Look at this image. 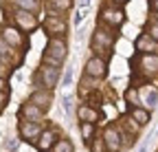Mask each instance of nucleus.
<instances>
[{
  "label": "nucleus",
  "instance_id": "nucleus-33",
  "mask_svg": "<svg viewBox=\"0 0 158 152\" xmlns=\"http://www.w3.org/2000/svg\"><path fill=\"white\" fill-rule=\"evenodd\" d=\"M149 9L152 13H158V0H149Z\"/></svg>",
  "mask_w": 158,
  "mask_h": 152
},
{
  "label": "nucleus",
  "instance_id": "nucleus-2",
  "mask_svg": "<svg viewBox=\"0 0 158 152\" xmlns=\"http://www.w3.org/2000/svg\"><path fill=\"white\" fill-rule=\"evenodd\" d=\"M134 75H141L143 82L158 80V53H136L132 58Z\"/></svg>",
  "mask_w": 158,
  "mask_h": 152
},
{
  "label": "nucleus",
  "instance_id": "nucleus-14",
  "mask_svg": "<svg viewBox=\"0 0 158 152\" xmlns=\"http://www.w3.org/2000/svg\"><path fill=\"white\" fill-rule=\"evenodd\" d=\"M59 139V132L55 130V128H44L42 132H40V137H37V141L33 143L40 152H48L53 145H55V141Z\"/></svg>",
  "mask_w": 158,
  "mask_h": 152
},
{
  "label": "nucleus",
  "instance_id": "nucleus-34",
  "mask_svg": "<svg viewBox=\"0 0 158 152\" xmlns=\"http://www.w3.org/2000/svg\"><path fill=\"white\" fill-rule=\"evenodd\" d=\"M112 2H114V5H118V7H123V5H127V2H130V0H112Z\"/></svg>",
  "mask_w": 158,
  "mask_h": 152
},
{
  "label": "nucleus",
  "instance_id": "nucleus-26",
  "mask_svg": "<svg viewBox=\"0 0 158 152\" xmlns=\"http://www.w3.org/2000/svg\"><path fill=\"white\" fill-rule=\"evenodd\" d=\"M141 102H143V106H145V108L154 110V108L158 106V88H154V90L145 93V97H141Z\"/></svg>",
  "mask_w": 158,
  "mask_h": 152
},
{
  "label": "nucleus",
  "instance_id": "nucleus-21",
  "mask_svg": "<svg viewBox=\"0 0 158 152\" xmlns=\"http://www.w3.org/2000/svg\"><path fill=\"white\" fill-rule=\"evenodd\" d=\"M9 2L18 9H27V11H33V13H37L42 9V0H9Z\"/></svg>",
  "mask_w": 158,
  "mask_h": 152
},
{
  "label": "nucleus",
  "instance_id": "nucleus-17",
  "mask_svg": "<svg viewBox=\"0 0 158 152\" xmlns=\"http://www.w3.org/2000/svg\"><path fill=\"white\" fill-rule=\"evenodd\" d=\"M134 49H136V53H158V42L154 40L149 33L143 31L134 40Z\"/></svg>",
  "mask_w": 158,
  "mask_h": 152
},
{
  "label": "nucleus",
  "instance_id": "nucleus-4",
  "mask_svg": "<svg viewBox=\"0 0 158 152\" xmlns=\"http://www.w3.org/2000/svg\"><path fill=\"white\" fill-rule=\"evenodd\" d=\"M40 29H42L48 37L59 35V37H66L68 35V20L62 13H55V11H46L44 20L40 22Z\"/></svg>",
  "mask_w": 158,
  "mask_h": 152
},
{
  "label": "nucleus",
  "instance_id": "nucleus-32",
  "mask_svg": "<svg viewBox=\"0 0 158 152\" xmlns=\"http://www.w3.org/2000/svg\"><path fill=\"white\" fill-rule=\"evenodd\" d=\"M0 90H9V80L0 77Z\"/></svg>",
  "mask_w": 158,
  "mask_h": 152
},
{
  "label": "nucleus",
  "instance_id": "nucleus-9",
  "mask_svg": "<svg viewBox=\"0 0 158 152\" xmlns=\"http://www.w3.org/2000/svg\"><path fill=\"white\" fill-rule=\"evenodd\" d=\"M108 64H110L108 58H101V55L92 53L84 64V73L92 80H103V77H108Z\"/></svg>",
  "mask_w": 158,
  "mask_h": 152
},
{
  "label": "nucleus",
  "instance_id": "nucleus-13",
  "mask_svg": "<svg viewBox=\"0 0 158 152\" xmlns=\"http://www.w3.org/2000/svg\"><path fill=\"white\" fill-rule=\"evenodd\" d=\"M44 115H46V112L40 106H35L33 102H29V99L18 110V119H27V121H44Z\"/></svg>",
  "mask_w": 158,
  "mask_h": 152
},
{
  "label": "nucleus",
  "instance_id": "nucleus-6",
  "mask_svg": "<svg viewBox=\"0 0 158 152\" xmlns=\"http://www.w3.org/2000/svg\"><path fill=\"white\" fill-rule=\"evenodd\" d=\"M11 22H13L20 31H24V33H33V31L40 27L37 13L27 11V9H18V7H13V11H11Z\"/></svg>",
  "mask_w": 158,
  "mask_h": 152
},
{
  "label": "nucleus",
  "instance_id": "nucleus-1",
  "mask_svg": "<svg viewBox=\"0 0 158 152\" xmlns=\"http://www.w3.org/2000/svg\"><path fill=\"white\" fill-rule=\"evenodd\" d=\"M116 37H118V29H112L103 22H97L92 37H90V49L94 55H101V58H108L112 55V49L116 44Z\"/></svg>",
  "mask_w": 158,
  "mask_h": 152
},
{
  "label": "nucleus",
  "instance_id": "nucleus-31",
  "mask_svg": "<svg viewBox=\"0 0 158 152\" xmlns=\"http://www.w3.org/2000/svg\"><path fill=\"white\" fill-rule=\"evenodd\" d=\"M73 84V68H66L64 77H62V86H70Z\"/></svg>",
  "mask_w": 158,
  "mask_h": 152
},
{
  "label": "nucleus",
  "instance_id": "nucleus-36",
  "mask_svg": "<svg viewBox=\"0 0 158 152\" xmlns=\"http://www.w3.org/2000/svg\"><path fill=\"white\" fill-rule=\"evenodd\" d=\"M15 145H18V143H15V141H7V148H9V150H13V148H15Z\"/></svg>",
  "mask_w": 158,
  "mask_h": 152
},
{
  "label": "nucleus",
  "instance_id": "nucleus-18",
  "mask_svg": "<svg viewBox=\"0 0 158 152\" xmlns=\"http://www.w3.org/2000/svg\"><path fill=\"white\" fill-rule=\"evenodd\" d=\"M130 117L143 128V126H147L152 121V110L145 108V106H130Z\"/></svg>",
  "mask_w": 158,
  "mask_h": 152
},
{
  "label": "nucleus",
  "instance_id": "nucleus-25",
  "mask_svg": "<svg viewBox=\"0 0 158 152\" xmlns=\"http://www.w3.org/2000/svg\"><path fill=\"white\" fill-rule=\"evenodd\" d=\"M86 145H88V150H90V152H108V145H106L103 137H97V135H94Z\"/></svg>",
  "mask_w": 158,
  "mask_h": 152
},
{
  "label": "nucleus",
  "instance_id": "nucleus-10",
  "mask_svg": "<svg viewBox=\"0 0 158 152\" xmlns=\"http://www.w3.org/2000/svg\"><path fill=\"white\" fill-rule=\"evenodd\" d=\"M42 130H44V121H27V119H20V124H18V137L22 139L24 143H35Z\"/></svg>",
  "mask_w": 158,
  "mask_h": 152
},
{
  "label": "nucleus",
  "instance_id": "nucleus-8",
  "mask_svg": "<svg viewBox=\"0 0 158 152\" xmlns=\"http://www.w3.org/2000/svg\"><path fill=\"white\" fill-rule=\"evenodd\" d=\"M42 55H48V58L57 60L59 64H64L66 58H68V42H66V37H59V35L48 37V42H46Z\"/></svg>",
  "mask_w": 158,
  "mask_h": 152
},
{
  "label": "nucleus",
  "instance_id": "nucleus-7",
  "mask_svg": "<svg viewBox=\"0 0 158 152\" xmlns=\"http://www.w3.org/2000/svg\"><path fill=\"white\" fill-rule=\"evenodd\" d=\"M99 22H103L112 29H121L123 22H125V11L123 7H118V5H103L101 9H99Z\"/></svg>",
  "mask_w": 158,
  "mask_h": 152
},
{
  "label": "nucleus",
  "instance_id": "nucleus-23",
  "mask_svg": "<svg viewBox=\"0 0 158 152\" xmlns=\"http://www.w3.org/2000/svg\"><path fill=\"white\" fill-rule=\"evenodd\" d=\"M48 152H75V145H73V141L68 137H59Z\"/></svg>",
  "mask_w": 158,
  "mask_h": 152
},
{
  "label": "nucleus",
  "instance_id": "nucleus-30",
  "mask_svg": "<svg viewBox=\"0 0 158 152\" xmlns=\"http://www.w3.org/2000/svg\"><path fill=\"white\" fill-rule=\"evenodd\" d=\"M7 102H9V90H0V112L7 108Z\"/></svg>",
  "mask_w": 158,
  "mask_h": 152
},
{
  "label": "nucleus",
  "instance_id": "nucleus-37",
  "mask_svg": "<svg viewBox=\"0 0 158 152\" xmlns=\"http://www.w3.org/2000/svg\"><path fill=\"white\" fill-rule=\"evenodd\" d=\"M138 152H147V145H141V148H138Z\"/></svg>",
  "mask_w": 158,
  "mask_h": 152
},
{
  "label": "nucleus",
  "instance_id": "nucleus-15",
  "mask_svg": "<svg viewBox=\"0 0 158 152\" xmlns=\"http://www.w3.org/2000/svg\"><path fill=\"white\" fill-rule=\"evenodd\" d=\"M103 117V112L99 110L97 106L92 104H79L77 106V119L79 121H92V124H99Z\"/></svg>",
  "mask_w": 158,
  "mask_h": 152
},
{
  "label": "nucleus",
  "instance_id": "nucleus-5",
  "mask_svg": "<svg viewBox=\"0 0 158 152\" xmlns=\"http://www.w3.org/2000/svg\"><path fill=\"white\" fill-rule=\"evenodd\" d=\"M0 35H2V40L9 44V46H13L15 51H20V53H24L27 49H29V33H24V31H20L13 22L11 24H2L0 27Z\"/></svg>",
  "mask_w": 158,
  "mask_h": 152
},
{
  "label": "nucleus",
  "instance_id": "nucleus-28",
  "mask_svg": "<svg viewBox=\"0 0 158 152\" xmlns=\"http://www.w3.org/2000/svg\"><path fill=\"white\" fill-rule=\"evenodd\" d=\"M13 66H9V64H5V62H0V77H5V80H9L11 75H13Z\"/></svg>",
  "mask_w": 158,
  "mask_h": 152
},
{
  "label": "nucleus",
  "instance_id": "nucleus-29",
  "mask_svg": "<svg viewBox=\"0 0 158 152\" xmlns=\"http://www.w3.org/2000/svg\"><path fill=\"white\" fill-rule=\"evenodd\" d=\"M62 106H64V112H66V115H70V110H73V97H70V95H64Z\"/></svg>",
  "mask_w": 158,
  "mask_h": 152
},
{
  "label": "nucleus",
  "instance_id": "nucleus-3",
  "mask_svg": "<svg viewBox=\"0 0 158 152\" xmlns=\"http://www.w3.org/2000/svg\"><path fill=\"white\" fill-rule=\"evenodd\" d=\"M62 82V66H51V64H40V68L33 73V84L35 88H48L55 90Z\"/></svg>",
  "mask_w": 158,
  "mask_h": 152
},
{
  "label": "nucleus",
  "instance_id": "nucleus-20",
  "mask_svg": "<svg viewBox=\"0 0 158 152\" xmlns=\"http://www.w3.org/2000/svg\"><path fill=\"white\" fill-rule=\"evenodd\" d=\"M123 99H125V104H130V106H143V102H141V93H138V86H134V84L125 88Z\"/></svg>",
  "mask_w": 158,
  "mask_h": 152
},
{
  "label": "nucleus",
  "instance_id": "nucleus-22",
  "mask_svg": "<svg viewBox=\"0 0 158 152\" xmlns=\"http://www.w3.org/2000/svg\"><path fill=\"white\" fill-rule=\"evenodd\" d=\"M79 132H81V139L88 143L94 137V132H97V124H92V121H79Z\"/></svg>",
  "mask_w": 158,
  "mask_h": 152
},
{
  "label": "nucleus",
  "instance_id": "nucleus-24",
  "mask_svg": "<svg viewBox=\"0 0 158 152\" xmlns=\"http://www.w3.org/2000/svg\"><path fill=\"white\" fill-rule=\"evenodd\" d=\"M145 33H149L154 40L158 42V13H152L149 15V20H147V24H145V29H143Z\"/></svg>",
  "mask_w": 158,
  "mask_h": 152
},
{
  "label": "nucleus",
  "instance_id": "nucleus-12",
  "mask_svg": "<svg viewBox=\"0 0 158 152\" xmlns=\"http://www.w3.org/2000/svg\"><path fill=\"white\" fill-rule=\"evenodd\" d=\"M22 58H24V53H20V51H15L13 46H9L5 40H2V35H0V62H5V64H9V66H20L22 64Z\"/></svg>",
  "mask_w": 158,
  "mask_h": 152
},
{
  "label": "nucleus",
  "instance_id": "nucleus-11",
  "mask_svg": "<svg viewBox=\"0 0 158 152\" xmlns=\"http://www.w3.org/2000/svg\"><path fill=\"white\" fill-rule=\"evenodd\" d=\"M103 141L108 145V152H121L123 150V139H121V128H118L116 124H110L106 126L103 130Z\"/></svg>",
  "mask_w": 158,
  "mask_h": 152
},
{
  "label": "nucleus",
  "instance_id": "nucleus-27",
  "mask_svg": "<svg viewBox=\"0 0 158 152\" xmlns=\"http://www.w3.org/2000/svg\"><path fill=\"white\" fill-rule=\"evenodd\" d=\"M88 9H90V7H79V9L75 11V20H73V24H75V27H79V24H81V22L86 20Z\"/></svg>",
  "mask_w": 158,
  "mask_h": 152
},
{
  "label": "nucleus",
  "instance_id": "nucleus-19",
  "mask_svg": "<svg viewBox=\"0 0 158 152\" xmlns=\"http://www.w3.org/2000/svg\"><path fill=\"white\" fill-rule=\"evenodd\" d=\"M75 5V0H44L46 11H55V13H68Z\"/></svg>",
  "mask_w": 158,
  "mask_h": 152
},
{
  "label": "nucleus",
  "instance_id": "nucleus-35",
  "mask_svg": "<svg viewBox=\"0 0 158 152\" xmlns=\"http://www.w3.org/2000/svg\"><path fill=\"white\" fill-rule=\"evenodd\" d=\"M77 5H79V7H90V0H79Z\"/></svg>",
  "mask_w": 158,
  "mask_h": 152
},
{
  "label": "nucleus",
  "instance_id": "nucleus-16",
  "mask_svg": "<svg viewBox=\"0 0 158 152\" xmlns=\"http://www.w3.org/2000/svg\"><path fill=\"white\" fill-rule=\"evenodd\" d=\"M29 102H33L35 106L42 108L44 112H48V108L53 104V90H48V88H35L29 95Z\"/></svg>",
  "mask_w": 158,
  "mask_h": 152
}]
</instances>
